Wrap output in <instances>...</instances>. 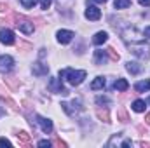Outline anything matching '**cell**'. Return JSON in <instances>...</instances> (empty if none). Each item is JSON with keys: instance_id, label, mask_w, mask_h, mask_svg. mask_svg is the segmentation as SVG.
<instances>
[{"instance_id": "obj_1", "label": "cell", "mask_w": 150, "mask_h": 148, "mask_svg": "<svg viewBox=\"0 0 150 148\" xmlns=\"http://www.w3.org/2000/svg\"><path fill=\"white\" fill-rule=\"evenodd\" d=\"M59 77L65 78L70 85H80L86 78V72L84 70H74V68H65L59 72Z\"/></svg>"}, {"instance_id": "obj_2", "label": "cell", "mask_w": 150, "mask_h": 148, "mask_svg": "<svg viewBox=\"0 0 150 148\" xmlns=\"http://www.w3.org/2000/svg\"><path fill=\"white\" fill-rule=\"evenodd\" d=\"M129 51L138 56L140 59H149L150 58V45L145 40H138V42H131L129 44Z\"/></svg>"}, {"instance_id": "obj_3", "label": "cell", "mask_w": 150, "mask_h": 148, "mask_svg": "<svg viewBox=\"0 0 150 148\" xmlns=\"http://www.w3.org/2000/svg\"><path fill=\"white\" fill-rule=\"evenodd\" d=\"M14 68V59L11 56H0V73H7Z\"/></svg>"}, {"instance_id": "obj_4", "label": "cell", "mask_w": 150, "mask_h": 148, "mask_svg": "<svg viewBox=\"0 0 150 148\" xmlns=\"http://www.w3.org/2000/svg\"><path fill=\"white\" fill-rule=\"evenodd\" d=\"M16 26H18V28H19V30H21L23 33H26V35L33 33V30H35L33 23H32V21H28V19H23V18H19V19H18Z\"/></svg>"}, {"instance_id": "obj_5", "label": "cell", "mask_w": 150, "mask_h": 148, "mask_svg": "<svg viewBox=\"0 0 150 148\" xmlns=\"http://www.w3.org/2000/svg\"><path fill=\"white\" fill-rule=\"evenodd\" d=\"M49 89H51L52 92H58V94H63V96L68 94V91L63 87V84H61L59 78H51V80H49Z\"/></svg>"}, {"instance_id": "obj_6", "label": "cell", "mask_w": 150, "mask_h": 148, "mask_svg": "<svg viewBox=\"0 0 150 148\" xmlns=\"http://www.w3.org/2000/svg\"><path fill=\"white\" fill-rule=\"evenodd\" d=\"M61 108L67 111L68 115H75L77 111L82 108V106H80V99H74L72 103H61Z\"/></svg>"}, {"instance_id": "obj_7", "label": "cell", "mask_w": 150, "mask_h": 148, "mask_svg": "<svg viewBox=\"0 0 150 148\" xmlns=\"http://www.w3.org/2000/svg\"><path fill=\"white\" fill-rule=\"evenodd\" d=\"M86 18H87L89 21H98V19L101 18V11H100L96 5H89V7L86 9Z\"/></svg>"}, {"instance_id": "obj_8", "label": "cell", "mask_w": 150, "mask_h": 148, "mask_svg": "<svg viewBox=\"0 0 150 148\" xmlns=\"http://www.w3.org/2000/svg\"><path fill=\"white\" fill-rule=\"evenodd\" d=\"M14 40H16V37H14V33H12L11 30H2V32H0V42H2V44L12 45Z\"/></svg>"}, {"instance_id": "obj_9", "label": "cell", "mask_w": 150, "mask_h": 148, "mask_svg": "<svg viewBox=\"0 0 150 148\" xmlns=\"http://www.w3.org/2000/svg\"><path fill=\"white\" fill-rule=\"evenodd\" d=\"M72 38H74V32H70V30H59L58 32V42L59 44H70Z\"/></svg>"}, {"instance_id": "obj_10", "label": "cell", "mask_w": 150, "mask_h": 148, "mask_svg": "<svg viewBox=\"0 0 150 148\" xmlns=\"http://www.w3.org/2000/svg\"><path fill=\"white\" fill-rule=\"evenodd\" d=\"M37 124L40 125V129H42L44 132H51V131H52V122H51L49 118H44V117H38L37 115Z\"/></svg>"}, {"instance_id": "obj_11", "label": "cell", "mask_w": 150, "mask_h": 148, "mask_svg": "<svg viewBox=\"0 0 150 148\" xmlns=\"http://www.w3.org/2000/svg\"><path fill=\"white\" fill-rule=\"evenodd\" d=\"M33 73L35 75H47V72H49V66L47 65H44V63H40V61H37V63H33Z\"/></svg>"}, {"instance_id": "obj_12", "label": "cell", "mask_w": 150, "mask_h": 148, "mask_svg": "<svg viewBox=\"0 0 150 148\" xmlns=\"http://www.w3.org/2000/svg\"><path fill=\"white\" fill-rule=\"evenodd\" d=\"M126 68H127V72L133 75H138L143 72V66L140 65V63H136V61H129L127 65H126Z\"/></svg>"}, {"instance_id": "obj_13", "label": "cell", "mask_w": 150, "mask_h": 148, "mask_svg": "<svg viewBox=\"0 0 150 148\" xmlns=\"http://www.w3.org/2000/svg\"><path fill=\"white\" fill-rule=\"evenodd\" d=\"M94 63H96V65L107 63V51H101V49L94 51Z\"/></svg>"}, {"instance_id": "obj_14", "label": "cell", "mask_w": 150, "mask_h": 148, "mask_svg": "<svg viewBox=\"0 0 150 148\" xmlns=\"http://www.w3.org/2000/svg\"><path fill=\"white\" fill-rule=\"evenodd\" d=\"M107 38H108V33L107 32H98L94 38H93V44L94 45H101V44H105L107 42Z\"/></svg>"}, {"instance_id": "obj_15", "label": "cell", "mask_w": 150, "mask_h": 148, "mask_svg": "<svg viewBox=\"0 0 150 148\" xmlns=\"http://www.w3.org/2000/svg\"><path fill=\"white\" fill-rule=\"evenodd\" d=\"M134 89H136V92H147V91H150V80L136 82L134 84Z\"/></svg>"}, {"instance_id": "obj_16", "label": "cell", "mask_w": 150, "mask_h": 148, "mask_svg": "<svg viewBox=\"0 0 150 148\" xmlns=\"http://www.w3.org/2000/svg\"><path fill=\"white\" fill-rule=\"evenodd\" d=\"M105 87V78L103 77H96L93 82H91V89L93 91H98V89H103Z\"/></svg>"}, {"instance_id": "obj_17", "label": "cell", "mask_w": 150, "mask_h": 148, "mask_svg": "<svg viewBox=\"0 0 150 148\" xmlns=\"http://www.w3.org/2000/svg\"><path fill=\"white\" fill-rule=\"evenodd\" d=\"M127 87H129V84H127L126 78H119V80H115V84H113V89H115V91H127Z\"/></svg>"}, {"instance_id": "obj_18", "label": "cell", "mask_w": 150, "mask_h": 148, "mask_svg": "<svg viewBox=\"0 0 150 148\" xmlns=\"http://www.w3.org/2000/svg\"><path fill=\"white\" fill-rule=\"evenodd\" d=\"M134 111H138V113H143L145 108H147V105H145V101H142V99H136L134 103H133V106H131Z\"/></svg>"}, {"instance_id": "obj_19", "label": "cell", "mask_w": 150, "mask_h": 148, "mask_svg": "<svg viewBox=\"0 0 150 148\" xmlns=\"http://www.w3.org/2000/svg\"><path fill=\"white\" fill-rule=\"evenodd\" d=\"M131 5V0H115L113 2V7L115 9H127Z\"/></svg>"}, {"instance_id": "obj_20", "label": "cell", "mask_w": 150, "mask_h": 148, "mask_svg": "<svg viewBox=\"0 0 150 148\" xmlns=\"http://www.w3.org/2000/svg\"><path fill=\"white\" fill-rule=\"evenodd\" d=\"M19 4H21L25 9H32V7L37 4V0H19Z\"/></svg>"}, {"instance_id": "obj_21", "label": "cell", "mask_w": 150, "mask_h": 148, "mask_svg": "<svg viewBox=\"0 0 150 148\" xmlns=\"http://www.w3.org/2000/svg\"><path fill=\"white\" fill-rule=\"evenodd\" d=\"M96 103H98V105H103V103L107 105V103H110V99L105 98V96H98V98H96Z\"/></svg>"}, {"instance_id": "obj_22", "label": "cell", "mask_w": 150, "mask_h": 148, "mask_svg": "<svg viewBox=\"0 0 150 148\" xmlns=\"http://www.w3.org/2000/svg\"><path fill=\"white\" fill-rule=\"evenodd\" d=\"M51 4H52V0H40V7L42 9H49Z\"/></svg>"}, {"instance_id": "obj_23", "label": "cell", "mask_w": 150, "mask_h": 148, "mask_svg": "<svg viewBox=\"0 0 150 148\" xmlns=\"http://www.w3.org/2000/svg\"><path fill=\"white\" fill-rule=\"evenodd\" d=\"M18 138H19V140H21V141H23V143H28V140H30V138H28V134H26V132H19V134H18Z\"/></svg>"}, {"instance_id": "obj_24", "label": "cell", "mask_w": 150, "mask_h": 148, "mask_svg": "<svg viewBox=\"0 0 150 148\" xmlns=\"http://www.w3.org/2000/svg\"><path fill=\"white\" fill-rule=\"evenodd\" d=\"M0 147H11V141L5 138H0Z\"/></svg>"}, {"instance_id": "obj_25", "label": "cell", "mask_w": 150, "mask_h": 148, "mask_svg": "<svg viewBox=\"0 0 150 148\" xmlns=\"http://www.w3.org/2000/svg\"><path fill=\"white\" fill-rule=\"evenodd\" d=\"M52 143L51 141H47V140H42V141H38V147H51Z\"/></svg>"}, {"instance_id": "obj_26", "label": "cell", "mask_w": 150, "mask_h": 148, "mask_svg": "<svg viewBox=\"0 0 150 148\" xmlns=\"http://www.w3.org/2000/svg\"><path fill=\"white\" fill-rule=\"evenodd\" d=\"M140 2V5H143V7H150V0H138Z\"/></svg>"}, {"instance_id": "obj_27", "label": "cell", "mask_w": 150, "mask_h": 148, "mask_svg": "<svg viewBox=\"0 0 150 148\" xmlns=\"http://www.w3.org/2000/svg\"><path fill=\"white\" fill-rule=\"evenodd\" d=\"M143 35H145V37H149V38H150V26H147V28L143 30Z\"/></svg>"}, {"instance_id": "obj_28", "label": "cell", "mask_w": 150, "mask_h": 148, "mask_svg": "<svg viewBox=\"0 0 150 148\" xmlns=\"http://www.w3.org/2000/svg\"><path fill=\"white\" fill-rule=\"evenodd\" d=\"M87 2H100V4H105V2H108V0H87Z\"/></svg>"}, {"instance_id": "obj_29", "label": "cell", "mask_w": 150, "mask_h": 148, "mask_svg": "<svg viewBox=\"0 0 150 148\" xmlns=\"http://www.w3.org/2000/svg\"><path fill=\"white\" fill-rule=\"evenodd\" d=\"M149 105H150V98H149Z\"/></svg>"}]
</instances>
